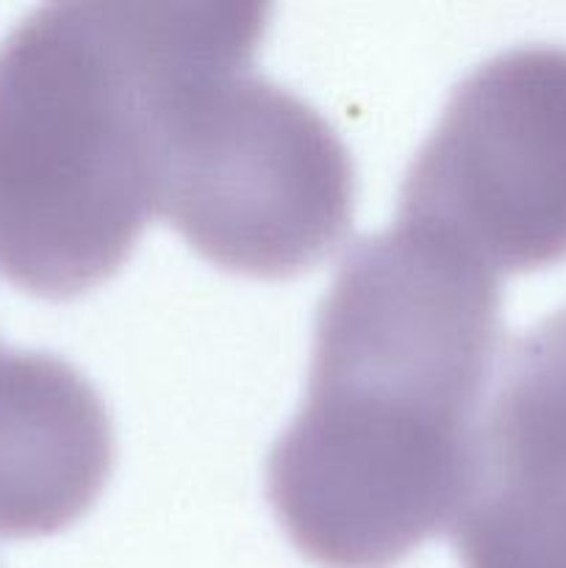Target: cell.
<instances>
[{"mask_svg": "<svg viewBox=\"0 0 566 568\" xmlns=\"http://www.w3.org/2000/svg\"><path fill=\"white\" fill-rule=\"evenodd\" d=\"M497 358V275L405 225L358 239L316 314L303 405L266 460L297 552L392 568L453 525Z\"/></svg>", "mask_w": 566, "mask_h": 568, "instance_id": "obj_1", "label": "cell"}, {"mask_svg": "<svg viewBox=\"0 0 566 568\" xmlns=\"http://www.w3.org/2000/svg\"><path fill=\"white\" fill-rule=\"evenodd\" d=\"M266 6L50 3L0 42V275L70 300L159 209L166 120L198 72L259 50Z\"/></svg>", "mask_w": 566, "mask_h": 568, "instance_id": "obj_2", "label": "cell"}, {"mask_svg": "<svg viewBox=\"0 0 566 568\" xmlns=\"http://www.w3.org/2000/svg\"><path fill=\"white\" fill-rule=\"evenodd\" d=\"M253 61H216L178 94L155 216L222 270L292 277L347 231L353 161L320 111L255 75Z\"/></svg>", "mask_w": 566, "mask_h": 568, "instance_id": "obj_3", "label": "cell"}, {"mask_svg": "<svg viewBox=\"0 0 566 568\" xmlns=\"http://www.w3.org/2000/svg\"><path fill=\"white\" fill-rule=\"evenodd\" d=\"M397 225L492 275L566 258V48L503 50L453 89L405 172Z\"/></svg>", "mask_w": 566, "mask_h": 568, "instance_id": "obj_4", "label": "cell"}, {"mask_svg": "<svg viewBox=\"0 0 566 568\" xmlns=\"http://www.w3.org/2000/svg\"><path fill=\"white\" fill-rule=\"evenodd\" d=\"M449 536L464 568H566V305L499 361Z\"/></svg>", "mask_w": 566, "mask_h": 568, "instance_id": "obj_5", "label": "cell"}]
</instances>
